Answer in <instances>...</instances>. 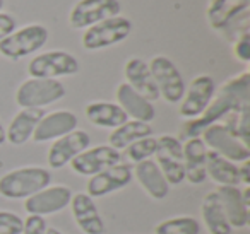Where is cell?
Instances as JSON below:
<instances>
[{"mask_svg": "<svg viewBox=\"0 0 250 234\" xmlns=\"http://www.w3.org/2000/svg\"><path fill=\"white\" fill-rule=\"evenodd\" d=\"M65 96V87L57 79H31L18 87L16 103L21 108H45Z\"/></svg>", "mask_w": 250, "mask_h": 234, "instance_id": "obj_5", "label": "cell"}, {"mask_svg": "<svg viewBox=\"0 0 250 234\" xmlns=\"http://www.w3.org/2000/svg\"><path fill=\"white\" fill-rule=\"evenodd\" d=\"M24 220L14 212L0 210V234H21Z\"/></svg>", "mask_w": 250, "mask_h": 234, "instance_id": "obj_31", "label": "cell"}, {"mask_svg": "<svg viewBox=\"0 0 250 234\" xmlns=\"http://www.w3.org/2000/svg\"><path fill=\"white\" fill-rule=\"evenodd\" d=\"M250 106V74L242 72L238 76L228 79L214 94L209 106L199 118L188 120L180 132V137L192 138L201 137V134L209 125L218 123L221 118L233 111H240L242 108Z\"/></svg>", "mask_w": 250, "mask_h": 234, "instance_id": "obj_1", "label": "cell"}, {"mask_svg": "<svg viewBox=\"0 0 250 234\" xmlns=\"http://www.w3.org/2000/svg\"><path fill=\"white\" fill-rule=\"evenodd\" d=\"M117 101L118 106L125 111V115L137 121H144V123H151L156 118V110L151 101L143 98L139 93L132 89L127 82L118 84L117 87Z\"/></svg>", "mask_w": 250, "mask_h": 234, "instance_id": "obj_19", "label": "cell"}, {"mask_svg": "<svg viewBox=\"0 0 250 234\" xmlns=\"http://www.w3.org/2000/svg\"><path fill=\"white\" fill-rule=\"evenodd\" d=\"M211 2H218V0H209V4H211Z\"/></svg>", "mask_w": 250, "mask_h": 234, "instance_id": "obj_40", "label": "cell"}, {"mask_svg": "<svg viewBox=\"0 0 250 234\" xmlns=\"http://www.w3.org/2000/svg\"><path fill=\"white\" fill-rule=\"evenodd\" d=\"M249 4L250 0H218V2H211L208 7L209 24L218 31H223L229 21H233L242 12L249 11Z\"/></svg>", "mask_w": 250, "mask_h": 234, "instance_id": "obj_28", "label": "cell"}, {"mask_svg": "<svg viewBox=\"0 0 250 234\" xmlns=\"http://www.w3.org/2000/svg\"><path fill=\"white\" fill-rule=\"evenodd\" d=\"M156 144H158V140L153 135L146 138H141V140L134 142V144H130L129 147L125 149V156L137 164V162L146 161L151 156H154V152H156Z\"/></svg>", "mask_w": 250, "mask_h": 234, "instance_id": "obj_30", "label": "cell"}, {"mask_svg": "<svg viewBox=\"0 0 250 234\" xmlns=\"http://www.w3.org/2000/svg\"><path fill=\"white\" fill-rule=\"evenodd\" d=\"M206 156H208V147L201 137L187 138L184 144V169L185 179L192 185H201L208 178Z\"/></svg>", "mask_w": 250, "mask_h": 234, "instance_id": "obj_20", "label": "cell"}, {"mask_svg": "<svg viewBox=\"0 0 250 234\" xmlns=\"http://www.w3.org/2000/svg\"><path fill=\"white\" fill-rule=\"evenodd\" d=\"M45 117V110L42 108H22L5 130V138L12 145H22L33 137L36 125Z\"/></svg>", "mask_w": 250, "mask_h": 234, "instance_id": "obj_21", "label": "cell"}, {"mask_svg": "<svg viewBox=\"0 0 250 234\" xmlns=\"http://www.w3.org/2000/svg\"><path fill=\"white\" fill-rule=\"evenodd\" d=\"M201 224L197 219L188 215L173 217V219L163 220L156 226V234H199Z\"/></svg>", "mask_w": 250, "mask_h": 234, "instance_id": "obj_29", "label": "cell"}, {"mask_svg": "<svg viewBox=\"0 0 250 234\" xmlns=\"http://www.w3.org/2000/svg\"><path fill=\"white\" fill-rule=\"evenodd\" d=\"M72 215L76 224L84 234H103L104 222L100 215L94 200L87 193H76L72 195Z\"/></svg>", "mask_w": 250, "mask_h": 234, "instance_id": "obj_17", "label": "cell"}, {"mask_svg": "<svg viewBox=\"0 0 250 234\" xmlns=\"http://www.w3.org/2000/svg\"><path fill=\"white\" fill-rule=\"evenodd\" d=\"M46 234H63V233H60L59 229H53V227H48V229H46Z\"/></svg>", "mask_w": 250, "mask_h": 234, "instance_id": "obj_38", "label": "cell"}, {"mask_svg": "<svg viewBox=\"0 0 250 234\" xmlns=\"http://www.w3.org/2000/svg\"><path fill=\"white\" fill-rule=\"evenodd\" d=\"M151 135H153V127L149 123L137 120H127L124 125L113 128V132L108 137V142H110V147L122 151V149H127L130 144H134V142L151 137Z\"/></svg>", "mask_w": 250, "mask_h": 234, "instance_id": "obj_27", "label": "cell"}, {"mask_svg": "<svg viewBox=\"0 0 250 234\" xmlns=\"http://www.w3.org/2000/svg\"><path fill=\"white\" fill-rule=\"evenodd\" d=\"M4 142H7V138H5V128L4 125L0 123V145H4Z\"/></svg>", "mask_w": 250, "mask_h": 234, "instance_id": "obj_37", "label": "cell"}, {"mask_svg": "<svg viewBox=\"0 0 250 234\" xmlns=\"http://www.w3.org/2000/svg\"><path fill=\"white\" fill-rule=\"evenodd\" d=\"M52 175L40 166H26L9 171L0 178V195L11 200L29 198L35 193L50 186Z\"/></svg>", "mask_w": 250, "mask_h": 234, "instance_id": "obj_2", "label": "cell"}, {"mask_svg": "<svg viewBox=\"0 0 250 234\" xmlns=\"http://www.w3.org/2000/svg\"><path fill=\"white\" fill-rule=\"evenodd\" d=\"M132 175H136L139 185L147 192V195L153 196L154 200H163L170 192V185L165 179L161 169L158 168V164L151 159L141 161L136 164Z\"/></svg>", "mask_w": 250, "mask_h": 234, "instance_id": "obj_22", "label": "cell"}, {"mask_svg": "<svg viewBox=\"0 0 250 234\" xmlns=\"http://www.w3.org/2000/svg\"><path fill=\"white\" fill-rule=\"evenodd\" d=\"M18 28V22L12 18L11 14H5V12H0V41L4 38H7L11 33L16 31Z\"/></svg>", "mask_w": 250, "mask_h": 234, "instance_id": "obj_34", "label": "cell"}, {"mask_svg": "<svg viewBox=\"0 0 250 234\" xmlns=\"http://www.w3.org/2000/svg\"><path fill=\"white\" fill-rule=\"evenodd\" d=\"M91 144V137L84 130H74L63 137L57 138L48 151V166L60 169L69 164L76 156L84 152Z\"/></svg>", "mask_w": 250, "mask_h": 234, "instance_id": "obj_15", "label": "cell"}, {"mask_svg": "<svg viewBox=\"0 0 250 234\" xmlns=\"http://www.w3.org/2000/svg\"><path fill=\"white\" fill-rule=\"evenodd\" d=\"M242 198H243V203H245L247 207H250V186H245V188L242 190Z\"/></svg>", "mask_w": 250, "mask_h": 234, "instance_id": "obj_36", "label": "cell"}, {"mask_svg": "<svg viewBox=\"0 0 250 234\" xmlns=\"http://www.w3.org/2000/svg\"><path fill=\"white\" fill-rule=\"evenodd\" d=\"M28 72L35 79H57L79 72V62L74 55L62 50H53L35 57L29 62Z\"/></svg>", "mask_w": 250, "mask_h": 234, "instance_id": "obj_9", "label": "cell"}, {"mask_svg": "<svg viewBox=\"0 0 250 234\" xmlns=\"http://www.w3.org/2000/svg\"><path fill=\"white\" fill-rule=\"evenodd\" d=\"M240 171V181L245 186H250V159L249 161H243V164L238 168Z\"/></svg>", "mask_w": 250, "mask_h": 234, "instance_id": "obj_35", "label": "cell"}, {"mask_svg": "<svg viewBox=\"0 0 250 234\" xmlns=\"http://www.w3.org/2000/svg\"><path fill=\"white\" fill-rule=\"evenodd\" d=\"M70 200H72V190L69 186H46L45 190L26 198L24 209L29 215L45 217L63 210L67 205H70Z\"/></svg>", "mask_w": 250, "mask_h": 234, "instance_id": "obj_12", "label": "cell"}, {"mask_svg": "<svg viewBox=\"0 0 250 234\" xmlns=\"http://www.w3.org/2000/svg\"><path fill=\"white\" fill-rule=\"evenodd\" d=\"M216 94V84L211 76H199L190 82L188 89L182 98L180 104V117L187 120L199 118L209 106L211 99Z\"/></svg>", "mask_w": 250, "mask_h": 234, "instance_id": "obj_11", "label": "cell"}, {"mask_svg": "<svg viewBox=\"0 0 250 234\" xmlns=\"http://www.w3.org/2000/svg\"><path fill=\"white\" fill-rule=\"evenodd\" d=\"M120 159V151L110 147V145H98V147L93 149H86L79 156H76L70 161V166H72V169L77 175L94 176L103 171V169L118 164Z\"/></svg>", "mask_w": 250, "mask_h": 234, "instance_id": "obj_13", "label": "cell"}, {"mask_svg": "<svg viewBox=\"0 0 250 234\" xmlns=\"http://www.w3.org/2000/svg\"><path fill=\"white\" fill-rule=\"evenodd\" d=\"M124 74L127 77V84L132 87L136 93H139L143 98H146L147 101H158L160 99V91L153 79V74L149 70V65L144 62L143 58H130L125 63Z\"/></svg>", "mask_w": 250, "mask_h": 234, "instance_id": "obj_18", "label": "cell"}, {"mask_svg": "<svg viewBox=\"0 0 250 234\" xmlns=\"http://www.w3.org/2000/svg\"><path fill=\"white\" fill-rule=\"evenodd\" d=\"M216 193L219 195L221 200L223 210L226 214V219H228L229 226L236 227V229H242L249 224V207L243 203L242 198V190L238 186H219L216 190Z\"/></svg>", "mask_w": 250, "mask_h": 234, "instance_id": "obj_23", "label": "cell"}, {"mask_svg": "<svg viewBox=\"0 0 250 234\" xmlns=\"http://www.w3.org/2000/svg\"><path fill=\"white\" fill-rule=\"evenodd\" d=\"M156 164L161 169L168 185H180L185 179L184 169V145L173 135H161L156 138Z\"/></svg>", "mask_w": 250, "mask_h": 234, "instance_id": "obj_7", "label": "cell"}, {"mask_svg": "<svg viewBox=\"0 0 250 234\" xmlns=\"http://www.w3.org/2000/svg\"><path fill=\"white\" fill-rule=\"evenodd\" d=\"M77 117L72 111L59 110L52 111V113L45 115L36 125L35 134H33V140L35 142H46V140H57V138L63 137V135L70 134L76 130Z\"/></svg>", "mask_w": 250, "mask_h": 234, "instance_id": "obj_16", "label": "cell"}, {"mask_svg": "<svg viewBox=\"0 0 250 234\" xmlns=\"http://www.w3.org/2000/svg\"><path fill=\"white\" fill-rule=\"evenodd\" d=\"M201 212L206 227H208V231L211 234H231V226H229L228 219H226L221 200H219V195L216 192H209L204 196Z\"/></svg>", "mask_w": 250, "mask_h": 234, "instance_id": "obj_26", "label": "cell"}, {"mask_svg": "<svg viewBox=\"0 0 250 234\" xmlns=\"http://www.w3.org/2000/svg\"><path fill=\"white\" fill-rule=\"evenodd\" d=\"M22 233L21 234H46V220L42 215H28L22 219Z\"/></svg>", "mask_w": 250, "mask_h": 234, "instance_id": "obj_32", "label": "cell"}, {"mask_svg": "<svg viewBox=\"0 0 250 234\" xmlns=\"http://www.w3.org/2000/svg\"><path fill=\"white\" fill-rule=\"evenodd\" d=\"M201 135L206 147H209L212 152L223 156L225 159L235 162V164L250 159L249 145H245L238 137H235L225 125L221 123L209 125Z\"/></svg>", "mask_w": 250, "mask_h": 234, "instance_id": "obj_8", "label": "cell"}, {"mask_svg": "<svg viewBox=\"0 0 250 234\" xmlns=\"http://www.w3.org/2000/svg\"><path fill=\"white\" fill-rule=\"evenodd\" d=\"M235 57L242 62H249L250 60V33H245L240 38L235 39V46H233Z\"/></svg>", "mask_w": 250, "mask_h": 234, "instance_id": "obj_33", "label": "cell"}, {"mask_svg": "<svg viewBox=\"0 0 250 234\" xmlns=\"http://www.w3.org/2000/svg\"><path fill=\"white\" fill-rule=\"evenodd\" d=\"M147 65H149L153 79L160 91V98H163L170 104L180 103L185 94V82L177 65L168 57L163 55L154 57Z\"/></svg>", "mask_w": 250, "mask_h": 234, "instance_id": "obj_6", "label": "cell"}, {"mask_svg": "<svg viewBox=\"0 0 250 234\" xmlns=\"http://www.w3.org/2000/svg\"><path fill=\"white\" fill-rule=\"evenodd\" d=\"M122 11L118 0H79L69 14L74 29H87L106 19L117 18Z\"/></svg>", "mask_w": 250, "mask_h": 234, "instance_id": "obj_10", "label": "cell"}, {"mask_svg": "<svg viewBox=\"0 0 250 234\" xmlns=\"http://www.w3.org/2000/svg\"><path fill=\"white\" fill-rule=\"evenodd\" d=\"M132 33V22L127 18H111L91 26L83 35V46L91 52L113 46L127 39Z\"/></svg>", "mask_w": 250, "mask_h": 234, "instance_id": "obj_3", "label": "cell"}, {"mask_svg": "<svg viewBox=\"0 0 250 234\" xmlns=\"http://www.w3.org/2000/svg\"><path fill=\"white\" fill-rule=\"evenodd\" d=\"M206 173L219 186H238L242 183L238 166L212 151H208L206 156Z\"/></svg>", "mask_w": 250, "mask_h": 234, "instance_id": "obj_24", "label": "cell"}, {"mask_svg": "<svg viewBox=\"0 0 250 234\" xmlns=\"http://www.w3.org/2000/svg\"><path fill=\"white\" fill-rule=\"evenodd\" d=\"M4 5H5V2H4V0H0V11L4 9Z\"/></svg>", "mask_w": 250, "mask_h": 234, "instance_id": "obj_39", "label": "cell"}, {"mask_svg": "<svg viewBox=\"0 0 250 234\" xmlns=\"http://www.w3.org/2000/svg\"><path fill=\"white\" fill-rule=\"evenodd\" d=\"M48 41V29L42 24H29L11 33L0 41V53L11 60H19L38 52Z\"/></svg>", "mask_w": 250, "mask_h": 234, "instance_id": "obj_4", "label": "cell"}, {"mask_svg": "<svg viewBox=\"0 0 250 234\" xmlns=\"http://www.w3.org/2000/svg\"><path fill=\"white\" fill-rule=\"evenodd\" d=\"M132 168L129 164H115L111 168L103 169L98 175L91 176L87 181V195L91 198L94 196H106L110 193L122 190L132 181Z\"/></svg>", "mask_w": 250, "mask_h": 234, "instance_id": "obj_14", "label": "cell"}, {"mask_svg": "<svg viewBox=\"0 0 250 234\" xmlns=\"http://www.w3.org/2000/svg\"><path fill=\"white\" fill-rule=\"evenodd\" d=\"M86 117L93 125L101 128H117L127 121V115L118 104L96 101L86 106Z\"/></svg>", "mask_w": 250, "mask_h": 234, "instance_id": "obj_25", "label": "cell"}]
</instances>
